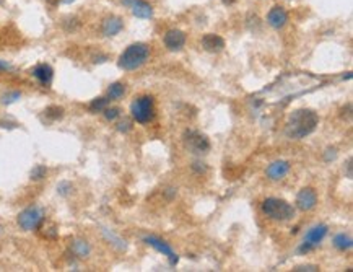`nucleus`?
<instances>
[{"label":"nucleus","mask_w":353,"mask_h":272,"mask_svg":"<svg viewBox=\"0 0 353 272\" xmlns=\"http://www.w3.org/2000/svg\"><path fill=\"white\" fill-rule=\"evenodd\" d=\"M72 251L78 256V258H86V256L90 254L91 248L88 243L83 242V240H77V242L72 243Z\"/></svg>","instance_id":"6ab92c4d"},{"label":"nucleus","mask_w":353,"mask_h":272,"mask_svg":"<svg viewBox=\"0 0 353 272\" xmlns=\"http://www.w3.org/2000/svg\"><path fill=\"white\" fill-rule=\"evenodd\" d=\"M46 175H48V168L44 165H36L33 169H31V180L33 181H39V180H44Z\"/></svg>","instance_id":"412c9836"},{"label":"nucleus","mask_w":353,"mask_h":272,"mask_svg":"<svg viewBox=\"0 0 353 272\" xmlns=\"http://www.w3.org/2000/svg\"><path fill=\"white\" fill-rule=\"evenodd\" d=\"M337 158V149L335 147H329V149L324 152V160L326 161H332Z\"/></svg>","instance_id":"393cba45"},{"label":"nucleus","mask_w":353,"mask_h":272,"mask_svg":"<svg viewBox=\"0 0 353 272\" xmlns=\"http://www.w3.org/2000/svg\"><path fill=\"white\" fill-rule=\"evenodd\" d=\"M144 242H145L148 246L155 248V250L158 251V253H161L163 256H166V258L169 259L171 266H174V264H178V256H176V253L172 251V248H171L166 242H163L161 238H158V236H144Z\"/></svg>","instance_id":"0eeeda50"},{"label":"nucleus","mask_w":353,"mask_h":272,"mask_svg":"<svg viewBox=\"0 0 353 272\" xmlns=\"http://www.w3.org/2000/svg\"><path fill=\"white\" fill-rule=\"evenodd\" d=\"M317 204V194L312 188H304L296 196V207L303 212H309Z\"/></svg>","instance_id":"6e6552de"},{"label":"nucleus","mask_w":353,"mask_h":272,"mask_svg":"<svg viewBox=\"0 0 353 272\" xmlns=\"http://www.w3.org/2000/svg\"><path fill=\"white\" fill-rule=\"evenodd\" d=\"M17 98H20V93L18 91H13V93H10V95H5L4 96V103H12V101H15Z\"/></svg>","instance_id":"c85d7f7f"},{"label":"nucleus","mask_w":353,"mask_h":272,"mask_svg":"<svg viewBox=\"0 0 353 272\" xmlns=\"http://www.w3.org/2000/svg\"><path fill=\"white\" fill-rule=\"evenodd\" d=\"M46 116H48L49 119H60L62 116H64V108H60V106H49L48 110L44 111Z\"/></svg>","instance_id":"4be33fe9"},{"label":"nucleus","mask_w":353,"mask_h":272,"mask_svg":"<svg viewBox=\"0 0 353 272\" xmlns=\"http://www.w3.org/2000/svg\"><path fill=\"white\" fill-rule=\"evenodd\" d=\"M125 95V85L121 82H116L113 85H109L108 88V98L109 99H121Z\"/></svg>","instance_id":"a211bd4d"},{"label":"nucleus","mask_w":353,"mask_h":272,"mask_svg":"<svg viewBox=\"0 0 353 272\" xmlns=\"http://www.w3.org/2000/svg\"><path fill=\"white\" fill-rule=\"evenodd\" d=\"M192 169H194V172H197L199 175H202V173H205L207 172V166L205 165H203V163H194V165H192Z\"/></svg>","instance_id":"cd10ccee"},{"label":"nucleus","mask_w":353,"mask_h":272,"mask_svg":"<svg viewBox=\"0 0 353 272\" xmlns=\"http://www.w3.org/2000/svg\"><path fill=\"white\" fill-rule=\"evenodd\" d=\"M186 44V33L181 29H169L164 35V46L169 51H181Z\"/></svg>","instance_id":"9d476101"},{"label":"nucleus","mask_w":353,"mask_h":272,"mask_svg":"<svg viewBox=\"0 0 353 272\" xmlns=\"http://www.w3.org/2000/svg\"><path fill=\"white\" fill-rule=\"evenodd\" d=\"M7 69H9V64L4 60H0V71H7Z\"/></svg>","instance_id":"2f4dec72"},{"label":"nucleus","mask_w":353,"mask_h":272,"mask_svg":"<svg viewBox=\"0 0 353 272\" xmlns=\"http://www.w3.org/2000/svg\"><path fill=\"white\" fill-rule=\"evenodd\" d=\"M33 75L38 82L44 85V87H49L54 79V69L49 64H39L33 69Z\"/></svg>","instance_id":"ddd939ff"},{"label":"nucleus","mask_w":353,"mask_h":272,"mask_svg":"<svg viewBox=\"0 0 353 272\" xmlns=\"http://www.w3.org/2000/svg\"><path fill=\"white\" fill-rule=\"evenodd\" d=\"M296 272H301V270H308V272H314V270H319L317 266H314V264H304V266H296L295 267Z\"/></svg>","instance_id":"a878e982"},{"label":"nucleus","mask_w":353,"mask_h":272,"mask_svg":"<svg viewBox=\"0 0 353 272\" xmlns=\"http://www.w3.org/2000/svg\"><path fill=\"white\" fill-rule=\"evenodd\" d=\"M132 129V124L129 121H121L117 122V130L119 132H129Z\"/></svg>","instance_id":"bb28decb"},{"label":"nucleus","mask_w":353,"mask_h":272,"mask_svg":"<svg viewBox=\"0 0 353 272\" xmlns=\"http://www.w3.org/2000/svg\"><path fill=\"white\" fill-rule=\"evenodd\" d=\"M130 114L138 124H148L155 118V101L153 96L144 95L130 103Z\"/></svg>","instance_id":"20e7f679"},{"label":"nucleus","mask_w":353,"mask_h":272,"mask_svg":"<svg viewBox=\"0 0 353 272\" xmlns=\"http://www.w3.org/2000/svg\"><path fill=\"white\" fill-rule=\"evenodd\" d=\"M327 231H329L327 225H324V223L314 225V227H311L308 231H306L303 242L308 243V245H311L312 248H316V246H319L321 243H323V240L326 238Z\"/></svg>","instance_id":"1a4fd4ad"},{"label":"nucleus","mask_w":353,"mask_h":272,"mask_svg":"<svg viewBox=\"0 0 353 272\" xmlns=\"http://www.w3.org/2000/svg\"><path fill=\"white\" fill-rule=\"evenodd\" d=\"M262 212L270 220L277 222H287L295 217V207L288 204L287 200L278 197H267L262 202Z\"/></svg>","instance_id":"7ed1b4c3"},{"label":"nucleus","mask_w":353,"mask_h":272,"mask_svg":"<svg viewBox=\"0 0 353 272\" xmlns=\"http://www.w3.org/2000/svg\"><path fill=\"white\" fill-rule=\"evenodd\" d=\"M202 46H203V49L208 52H220L225 49V40L218 35L208 33L202 38Z\"/></svg>","instance_id":"4468645a"},{"label":"nucleus","mask_w":353,"mask_h":272,"mask_svg":"<svg viewBox=\"0 0 353 272\" xmlns=\"http://www.w3.org/2000/svg\"><path fill=\"white\" fill-rule=\"evenodd\" d=\"M17 222L20 225V228L25 231L36 230L41 227V223L44 222V212H43V209H39L36 206L28 207L23 212H20Z\"/></svg>","instance_id":"39448f33"},{"label":"nucleus","mask_w":353,"mask_h":272,"mask_svg":"<svg viewBox=\"0 0 353 272\" xmlns=\"http://www.w3.org/2000/svg\"><path fill=\"white\" fill-rule=\"evenodd\" d=\"M184 144L187 147V150L200 155V153H207L210 150V141L207 135L200 134L197 130H186L184 134Z\"/></svg>","instance_id":"423d86ee"},{"label":"nucleus","mask_w":353,"mask_h":272,"mask_svg":"<svg viewBox=\"0 0 353 272\" xmlns=\"http://www.w3.org/2000/svg\"><path fill=\"white\" fill-rule=\"evenodd\" d=\"M347 176L351 180V160L347 161Z\"/></svg>","instance_id":"c756f323"},{"label":"nucleus","mask_w":353,"mask_h":272,"mask_svg":"<svg viewBox=\"0 0 353 272\" xmlns=\"http://www.w3.org/2000/svg\"><path fill=\"white\" fill-rule=\"evenodd\" d=\"M317 124H319V116L312 110H308V108L295 110L288 116V121L285 124V134L288 139L301 141V139L308 137L316 130Z\"/></svg>","instance_id":"f257e3e1"},{"label":"nucleus","mask_w":353,"mask_h":272,"mask_svg":"<svg viewBox=\"0 0 353 272\" xmlns=\"http://www.w3.org/2000/svg\"><path fill=\"white\" fill-rule=\"evenodd\" d=\"M124 28V21L119 17H108L103 21V35L104 36H116L119 35Z\"/></svg>","instance_id":"2eb2a0df"},{"label":"nucleus","mask_w":353,"mask_h":272,"mask_svg":"<svg viewBox=\"0 0 353 272\" xmlns=\"http://www.w3.org/2000/svg\"><path fill=\"white\" fill-rule=\"evenodd\" d=\"M48 2H49V4H57L59 0H48Z\"/></svg>","instance_id":"72a5a7b5"},{"label":"nucleus","mask_w":353,"mask_h":272,"mask_svg":"<svg viewBox=\"0 0 353 272\" xmlns=\"http://www.w3.org/2000/svg\"><path fill=\"white\" fill-rule=\"evenodd\" d=\"M108 103H109V98H104V96H101V98H95L90 103V111L91 113H101V111H104L106 108H108Z\"/></svg>","instance_id":"aec40b11"},{"label":"nucleus","mask_w":353,"mask_h":272,"mask_svg":"<svg viewBox=\"0 0 353 272\" xmlns=\"http://www.w3.org/2000/svg\"><path fill=\"white\" fill-rule=\"evenodd\" d=\"M267 21H269V25L272 28H275V29H280V28H284L287 25V21H288V13L287 10L284 9V7H280V5H275L273 9H270L269 15H267Z\"/></svg>","instance_id":"f8f14e48"},{"label":"nucleus","mask_w":353,"mask_h":272,"mask_svg":"<svg viewBox=\"0 0 353 272\" xmlns=\"http://www.w3.org/2000/svg\"><path fill=\"white\" fill-rule=\"evenodd\" d=\"M222 2H223L225 5H233L234 2H236V0H222Z\"/></svg>","instance_id":"473e14b6"},{"label":"nucleus","mask_w":353,"mask_h":272,"mask_svg":"<svg viewBox=\"0 0 353 272\" xmlns=\"http://www.w3.org/2000/svg\"><path fill=\"white\" fill-rule=\"evenodd\" d=\"M119 116H121L119 108H106V110H104V118L108 121H114V119L119 118Z\"/></svg>","instance_id":"5701e85b"},{"label":"nucleus","mask_w":353,"mask_h":272,"mask_svg":"<svg viewBox=\"0 0 353 272\" xmlns=\"http://www.w3.org/2000/svg\"><path fill=\"white\" fill-rule=\"evenodd\" d=\"M0 230H2V227H0Z\"/></svg>","instance_id":"f704fd0d"},{"label":"nucleus","mask_w":353,"mask_h":272,"mask_svg":"<svg viewBox=\"0 0 353 272\" xmlns=\"http://www.w3.org/2000/svg\"><path fill=\"white\" fill-rule=\"evenodd\" d=\"M332 243H334V246H335L339 251H348V250H351V246H353V240H351L350 235H345V233H339V235L334 236Z\"/></svg>","instance_id":"f3484780"},{"label":"nucleus","mask_w":353,"mask_h":272,"mask_svg":"<svg viewBox=\"0 0 353 272\" xmlns=\"http://www.w3.org/2000/svg\"><path fill=\"white\" fill-rule=\"evenodd\" d=\"M57 191H59V194H62V196H67V194L72 191V184L70 183H67V181H62L59 186H57Z\"/></svg>","instance_id":"b1692460"},{"label":"nucleus","mask_w":353,"mask_h":272,"mask_svg":"<svg viewBox=\"0 0 353 272\" xmlns=\"http://www.w3.org/2000/svg\"><path fill=\"white\" fill-rule=\"evenodd\" d=\"M150 57V48L145 43H134L127 46L122 54L117 59V65H119L122 71H137V69L142 67L145 62Z\"/></svg>","instance_id":"f03ea898"},{"label":"nucleus","mask_w":353,"mask_h":272,"mask_svg":"<svg viewBox=\"0 0 353 272\" xmlns=\"http://www.w3.org/2000/svg\"><path fill=\"white\" fill-rule=\"evenodd\" d=\"M288 172H290V163L285 160H277L267 166L265 175H267V178L272 181H280L288 175Z\"/></svg>","instance_id":"9b49d317"},{"label":"nucleus","mask_w":353,"mask_h":272,"mask_svg":"<svg viewBox=\"0 0 353 272\" xmlns=\"http://www.w3.org/2000/svg\"><path fill=\"white\" fill-rule=\"evenodd\" d=\"M135 2H137V0H122V4H124V5H127V7H132Z\"/></svg>","instance_id":"7c9ffc66"},{"label":"nucleus","mask_w":353,"mask_h":272,"mask_svg":"<svg viewBox=\"0 0 353 272\" xmlns=\"http://www.w3.org/2000/svg\"><path fill=\"white\" fill-rule=\"evenodd\" d=\"M130 9H132V13H134L137 18H150L152 13H153L152 5L145 2V0H137Z\"/></svg>","instance_id":"dca6fc26"}]
</instances>
